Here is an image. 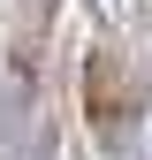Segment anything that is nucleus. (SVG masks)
Masks as SVG:
<instances>
[{
  "instance_id": "obj_1",
  "label": "nucleus",
  "mask_w": 152,
  "mask_h": 160,
  "mask_svg": "<svg viewBox=\"0 0 152 160\" xmlns=\"http://www.w3.org/2000/svg\"><path fill=\"white\" fill-rule=\"evenodd\" d=\"M84 114H91V130L107 137V145H129V130H137V114H145V84L122 69V53H84Z\"/></svg>"
}]
</instances>
